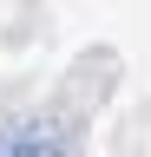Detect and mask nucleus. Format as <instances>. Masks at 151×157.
Segmentation results:
<instances>
[{"instance_id":"1","label":"nucleus","mask_w":151,"mask_h":157,"mask_svg":"<svg viewBox=\"0 0 151 157\" xmlns=\"http://www.w3.org/2000/svg\"><path fill=\"white\" fill-rule=\"evenodd\" d=\"M0 157H59V137H53V124H26L0 144Z\"/></svg>"}]
</instances>
